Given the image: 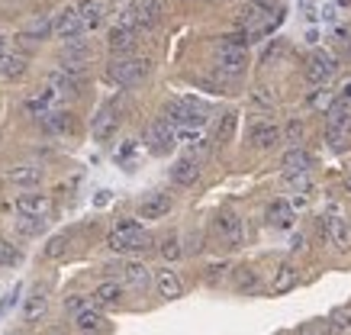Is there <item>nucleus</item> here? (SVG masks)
<instances>
[{"label": "nucleus", "mask_w": 351, "mask_h": 335, "mask_svg": "<svg viewBox=\"0 0 351 335\" xmlns=\"http://www.w3.org/2000/svg\"><path fill=\"white\" fill-rule=\"evenodd\" d=\"M132 151H136V145H132V142H129V145H123V149H119V155H117V158H129V155H132Z\"/></svg>", "instance_id": "48"}, {"label": "nucleus", "mask_w": 351, "mask_h": 335, "mask_svg": "<svg viewBox=\"0 0 351 335\" xmlns=\"http://www.w3.org/2000/svg\"><path fill=\"white\" fill-rule=\"evenodd\" d=\"M252 103H258V107L271 110V107H274V97H271V94H267L265 87H255V90H252Z\"/></svg>", "instance_id": "44"}, {"label": "nucleus", "mask_w": 351, "mask_h": 335, "mask_svg": "<svg viewBox=\"0 0 351 335\" xmlns=\"http://www.w3.org/2000/svg\"><path fill=\"white\" fill-rule=\"evenodd\" d=\"M107 245H110V251H117V255H132V251L149 249L152 236L142 229L138 219H119L117 229L107 236Z\"/></svg>", "instance_id": "1"}, {"label": "nucleus", "mask_w": 351, "mask_h": 335, "mask_svg": "<svg viewBox=\"0 0 351 335\" xmlns=\"http://www.w3.org/2000/svg\"><path fill=\"white\" fill-rule=\"evenodd\" d=\"M52 33L55 39H64V42H75V39H84V26H81V16L77 10H62L52 20Z\"/></svg>", "instance_id": "11"}, {"label": "nucleus", "mask_w": 351, "mask_h": 335, "mask_svg": "<svg viewBox=\"0 0 351 335\" xmlns=\"http://www.w3.org/2000/svg\"><path fill=\"white\" fill-rule=\"evenodd\" d=\"M300 274H297V264L293 261H284L280 268H277L274 281H271V293H290L293 287H297Z\"/></svg>", "instance_id": "28"}, {"label": "nucleus", "mask_w": 351, "mask_h": 335, "mask_svg": "<svg viewBox=\"0 0 351 335\" xmlns=\"http://www.w3.org/2000/svg\"><path fill=\"white\" fill-rule=\"evenodd\" d=\"M216 68H219V75H226V77H239V75H245V68H248V55H245V49L219 45V52H216Z\"/></svg>", "instance_id": "10"}, {"label": "nucleus", "mask_w": 351, "mask_h": 335, "mask_svg": "<svg viewBox=\"0 0 351 335\" xmlns=\"http://www.w3.org/2000/svg\"><path fill=\"white\" fill-rule=\"evenodd\" d=\"M77 16H81L84 33H90V29H100V26H104V3H100V0H81Z\"/></svg>", "instance_id": "24"}, {"label": "nucleus", "mask_w": 351, "mask_h": 335, "mask_svg": "<svg viewBox=\"0 0 351 335\" xmlns=\"http://www.w3.org/2000/svg\"><path fill=\"white\" fill-rule=\"evenodd\" d=\"M284 184L300 194H309V171H284Z\"/></svg>", "instance_id": "38"}, {"label": "nucleus", "mask_w": 351, "mask_h": 335, "mask_svg": "<svg viewBox=\"0 0 351 335\" xmlns=\"http://www.w3.org/2000/svg\"><path fill=\"white\" fill-rule=\"evenodd\" d=\"M119 123H123V110H119L117 100H110V103H104L100 107V113L94 116V123H90V132H94L97 142H107L117 136Z\"/></svg>", "instance_id": "7"}, {"label": "nucleus", "mask_w": 351, "mask_h": 335, "mask_svg": "<svg viewBox=\"0 0 351 335\" xmlns=\"http://www.w3.org/2000/svg\"><path fill=\"white\" fill-rule=\"evenodd\" d=\"M161 119H165L168 126H174V129H200L203 123H206V107L193 97H184V100L174 97L165 103Z\"/></svg>", "instance_id": "2"}, {"label": "nucleus", "mask_w": 351, "mask_h": 335, "mask_svg": "<svg viewBox=\"0 0 351 335\" xmlns=\"http://www.w3.org/2000/svg\"><path fill=\"white\" fill-rule=\"evenodd\" d=\"M309 164H313L309 151L303 145H290L284 155V171H309Z\"/></svg>", "instance_id": "30"}, {"label": "nucleus", "mask_w": 351, "mask_h": 335, "mask_svg": "<svg viewBox=\"0 0 351 335\" xmlns=\"http://www.w3.org/2000/svg\"><path fill=\"white\" fill-rule=\"evenodd\" d=\"M280 52H284L280 45H271V49H267V52H265V65H271V62H277V58H280Z\"/></svg>", "instance_id": "46"}, {"label": "nucleus", "mask_w": 351, "mask_h": 335, "mask_svg": "<svg viewBox=\"0 0 351 335\" xmlns=\"http://www.w3.org/2000/svg\"><path fill=\"white\" fill-rule=\"evenodd\" d=\"M171 213V197L168 194H149L138 200V216L142 219H161Z\"/></svg>", "instance_id": "18"}, {"label": "nucleus", "mask_w": 351, "mask_h": 335, "mask_svg": "<svg viewBox=\"0 0 351 335\" xmlns=\"http://www.w3.org/2000/svg\"><path fill=\"white\" fill-rule=\"evenodd\" d=\"M87 306H90V297H68V300H64V310H68V313L71 316H77L81 313V310H87Z\"/></svg>", "instance_id": "41"}, {"label": "nucleus", "mask_w": 351, "mask_h": 335, "mask_svg": "<svg viewBox=\"0 0 351 335\" xmlns=\"http://www.w3.org/2000/svg\"><path fill=\"white\" fill-rule=\"evenodd\" d=\"M267 226H274V229L293 226V206H290V200H274V203L267 206Z\"/></svg>", "instance_id": "29"}, {"label": "nucleus", "mask_w": 351, "mask_h": 335, "mask_svg": "<svg viewBox=\"0 0 351 335\" xmlns=\"http://www.w3.org/2000/svg\"><path fill=\"white\" fill-rule=\"evenodd\" d=\"M43 119V129L49 132V136H71L75 132V113H68V110H49Z\"/></svg>", "instance_id": "14"}, {"label": "nucleus", "mask_w": 351, "mask_h": 335, "mask_svg": "<svg viewBox=\"0 0 351 335\" xmlns=\"http://www.w3.org/2000/svg\"><path fill=\"white\" fill-rule=\"evenodd\" d=\"M326 139H329L332 149H341L351 139V113L345 103H335L329 110V116H326Z\"/></svg>", "instance_id": "5"}, {"label": "nucleus", "mask_w": 351, "mask_h": 335, "mask_svg": "<svg viewBox=\"0 0 351 335\" xmlns=\"http://www.w3.org/2000/svg\"><path fill=\"white\" fill-rule=\"evenodd\" d=\"M348 190H351V174H348Z\"/></svg>", "instance_id": "51"}, {"label": "nucleus", "mask_w": 351, "mask_h": 335, "mask_svg": "<svg viewBox=\"0 0 351 335\" xmlns=\"http://www.w3.org/2000/svg\"><path fill=\"white\" fill-rule=\"evenodd\" d=\"M45 171L39 168V164H16V168H10L7 171V181H10L13 187H23V190H29V187H39L43 184Z\"/></svg>", "instance_id": "15"}, {"label": "nucleus", "mask_w": 351, "mask_h": 335, "mask_svg": "<svg viewBox=\"0 0 351 335\" xmlns=\"http://www.w3.org/2000/svg\"><path fill=\"white\" fill-rule=\"evenodd\" d=\"M52 36V20L49 16H36L32 23H26V29H23L20 39H32V42H43Z\"/></svg>", "instance_id": "31"}, {"label": "nucleus", "mask_w": 351, "mask_h": 335, "mask_svg": "<svg viewBox=\"0 0 351 335\" xmlns=\"http://www.w3.org/2000/svg\"><path fill=\"white\" fill-rule=\"evenodd\" d=\"M200 158H193V155H184V158H178V162L171 164V181L178 187H193L197 181H200Z\"/></svg>", "instance_id": "12"}, {"label": "nucleus", "mask_w": 351, "mask_h": 335, "mask_svg": "<svg viewBox=\"0 0 351 335\" xmlns=\"http://www.w3.org/2000/svg\"><path fill=\"white\" fill-rule=\"evenodd\" d=\"M152 75V62L138 58V55H119L107 65V81H113L117 87H136Z\"/></svg>", "instance_id": "3"}, {"label": "nucleus", "mask_w": 351, "mask_h": 335, "mask_svg": "<svg viewBox=\"0 0 351 335\" xmlns=\"http://www.w3.org/2000/svg\"><path fill=\"white\" fill-rule=\"evenodd\" d=\"M20 290H23V287H20V284H16V287H13V290L7 293L3 300H0V316H7V313H10V310H13V306H16V300H20Z\"/></svg>", "instance_id": "43"}, {"label": "nucleus", "mask_w": 351, "mask_h": 335, "mask_svg": "<svg viewBox=\"0 0 351 335\" xmlns=\"http://www.w3.org/2000/svg\"><path fill=\"white\" fill-rule=\"evenodd\" d=\"M45 81H49V87H52L58 97H71V94H77V90H81V77L71 75V71H64L62 65L55 68V71H49V77H45Z\"/></svg>", "instance_id": "17"}, {"label": "nucleus", "mask_w": 351, "mask_h": 335, "mask_svg": "<svg viewBox=\"0 0 351 335\" xmlns=\"http://www.w3.org/2000/svg\"><path fill=\"white\" fill-rule=\"evenodd\" d=\"M235 126H239V113H235V110L223 113V119H219V126H216V132H213V142H219V145H226V142H232Z\"/></svg>", "instance_id": "32"}, {"label": "nucleus", "mask_w": 351, "mask_h": 335, "mask_svg": "<svg viewBox=\"0 0 351 335\" xmlns=\"http://www.w3.org/2000/svg\"><path fill=\"white\" fill-rule=\"evenodd\" d=\"M248 142L255 149H274L277 142H280V126H274V123H255L248 129Z\"/></svg>", "instance_id": "19"}, {"label": "nucleus", "mask_w": 351, "mask_h": 335, "mask_svg": "<svg viewBox=\"0 0 351 335\" xmlns=\"http://www.w3.org/2000/svg\"><path fill=\"white\" fill-rule=\"evenodd\" d=\"M16 213L20 216H49L52 213V200L45 194H20L16 197Z\"/></svg>", "instance_id": "16"}, {"label": "nucleus", "mask_w": 351, "mask_h": 335, "mask_svg": "<svg viewBox=\"0 0 351 335\" xmlns=\"http://www.w3.org/2000/svg\"><path fill=\"white\" fill-rule=\"evenodd\" d=\"M107 203H110V190H97L94 206H107Z\"/></svg>", "instance_id": "47"}, {"label": "nucleus", "mask_w": 351, "mask_h": 335, "mask_svg": "<svg viewBox=\"0 0 351 335\" xmlns=\"http://www.w3.org/2000/svg\"><path fill=\"white\" fill-rule=\"evenodd\" d=\"M322 232L329 236V242L339 251H348L351 249V219H348V213L341 210V203H335V200L326 206V216H322Z\"/></svg>", "instance_id": "4"}, {"label": "nucleus", "mask_w": 351, "mask_h": 335, "mask_svg": "<svg viewBox=\"0 0 351 335\" xmlns=\"http://www.w3.org/2000/svg\"><path fill=\"white\" fill-rule=\"evenodd\" d=\"M45 310H49V290H45V287H36V290L26 297L23 316H26V323H36V319L45 316Z\"/></svg>", "instance_id": "27"}, {"label": "nucleus", "mask_w": 351, "mask_h": 335, "mask_svg": "<svg viewBox=\"0 0 351 335\" xmlns=\"http://www.w3.org/2000/svg\"><path fill=\"white\" fill-rule=\"evenodd\" d=\"M23 261V251L13 245V242H7V238H0V268H16Z\"/></svg>", "instance_id": "35"}, {"label": "nucleus", "mask_w": 351, "mask_h": 335, "mask_svg": "<svg viewBox=\"0 0 351 335\" xmlns=\"http://www.w3.org/2000/svg\"><path fill=\"white\" fill-rule=\"evenodd\" d=\"M303 136H306V129H303V123H297V119H290V123H287V142H290V145H300V142H303Z\"/></svg>", "instance_id": "42"}, {"label": "nucleus", "mask_w": 351, "mask_h": 335, "mask_svg": "<svg viewBox=\"0 0 351 335\" xmlns=\"http://www.w3.org/2000/svg\"><path fill=\"white\" fill-rule=\"evenodd\" d=\"M16 232L26 238L39 236V232H45V216H20L16 219Z\"/></svg>", "instance_id": "34"}, {"label": "nucleus", "mask_w": 351, "mask_h": 335, "mask_svg": "<svg viewBox=\"0 0 351 335\" xmlns=\"http://www.w3.org/2000/svg\"><path fill=\"white\" fill-rule=\"evenodd\" d=\"M300 335H332V329H329V323H313V325H306Z\"/></svg>", "instance_id": "45"}, {"label": "nucleus", "mask_w": 351, "mask_h": 335, "mask_svg": "<svg viewBox=\"0 0 351 335\" xmlns=\"http://www.w3.org/2000/svg\"><path fill=\"white\" fill-rule=\"evenodd\" d=\"M71 245V232H62V236L49 238V245H45V258H62L64 251Z\"/></svg>", "instance_id": "36"}, {"label": "nucleus", "mask_w": 351, "mask_h": 335, "mask_svg": "<svg viewBox=\"0 0 351 335\" xmlns=\"http://www.w3.org/2000/svg\"><path fill=\"white\" fill-rule=\"evenodd\" d=\"M119 300H123V287H119L117 281L100 284V287L90 293V303H94L97 310H113V306H119Z\"/></svg>", "instance_id": "22"}, {"label": "nucleus", "mask_w": 351, "mask_h": 335, "mask_svg": "<svg viewBox=\"0 0 351 335\" xmlns=\"http://www.w3.org/2000/svg\"><path fill=\"white\" fill-rule=\"evenodd\" d=\"M87 58H90V45L84 39H75V42H64V55L62 62H77V65H87Z\"/></svg>", "instance_id": "33"}, {"label": "nucleus", "mask_w": 351, "mask_h": 335, "mask_svg": "<svg viewBox=\"0 0 351 335\" xmlns=\"http://www.w3.org/2000/svg\"><path fill=\"white\" fill-rule=\"evenodd\" d=\"M335 71H339V62H335L326 49H316V52L306 58V81L309 84H316V87L329 84L332 77H335Z\"/></svg>", "instance_id": "8"}, {"label": "nucleus", "mask_w": 351, "mask_h": 335, "mask_svg": "<svg viewBox=\"0 0 351 335\" xmlns=\"http://www.w3.org/2000/svg\"><path fill=\"white\" fill-rule=\"evenodd\" d=\"M75 325H77V329H81L84 335H97V332H104L107 319H104V313H100L94 303H90L87 310H81V313L75 316Z\"/></svg>", "instance_id": "26"}, {"label": "nucleus", "mask_w": 351, "mask_h": 335, "mask_svg": "<svg viewBox=\"0 0 351 335\" xmlns=\"http://www.w3.org/2000/svg\"><path fill=\"white\" fill-rule=\"evenodd\" d=\"M107 45H110V52L117 55H132L136 52V45H138V33L136 29H129V26H113V29H110V36H107Z\"/></svg>", "instance_id": "13"}, {"label": "nucleus", "mask_w": 351, "mask_h": 335, "mask_svg": "<svg viewBox=\"0 0 351 335\" xmlns=\"http://www.w3.org/2000/svg\"><path fill=\"white\" fill-rule=\"evenodd\" d=\"M7 42H10V39H7V36H3V33H0V55H3V52H7Z\"/></svg>", "instance_id": "50"}, {"label": "nucleus", "mask_w": 351, "mask_h": 335, "mask_svg": "<svg viewBox=\"0 0 351 335\" xmlns=\"http://www.w3.org/2000/svg\"><path fill=\"white\" fill-rule=\"evenodd\" d=\"M329 329L332 332H348L351 329V306H339V310L329 316Z\"/></svg>", "instance_id": "37"}, {"label": "nucleus", "mask_w": 351, "mask_h": 335, "mask_svg": "<svg viewBox=\"0 0 351 335\" xmlns=\"http://www.w3.org/2000/svg\"><path fill=\"white\" fill-rule=\"evenodd\" d=\"M181 255H184V249H181V238L178 236H168L161 242V258L165 261H178Z\"/></svg>", "instance_id": "39"}, {"label": "nucleus", "mask_w": 351, "mask_h": 335, "mask_svg": "<svg viewBox=\"0 0 351 335\" xmlns=\"http://www.w3.org/2000/svg\"><path fill=\"white\" fill-rule=\"evenodd\" d=\"M123 281L132 287V290L145 293L152 284V271L142 264V261H129V264H123Z\"/></svg>", "instance_id": "23"}, {"label": "nucleus", "mask_w": 351, "mask_h": 335, "mask_svg": "<svg viewBox=\"0 0 351 335\" xmlns=\"http://www.w3.org/2000/svg\"><path fill=\"white\" fill-rule=\"evenodd\" d=\"M58 100H62V97L55 94L52 87H43L39 94H32V97H26V103H23V107H26V113H32V116H45L49 110L58 107Z\"/></svg>", "instance_id": "20"}, {"label": "nucleus", "mask_w": 351, "mask_h": 335, "mask_svg": "<svg viewBox=\"0 0 351 335\" xmlns=\"http://www.w3.org/2000/svg\"><path fill=\"white\" fill-rule=\"evenodd\" d=\"M341 100H351V81H345V84H341Z\"/></svg>", "instance_id": "49"}, {"label": "nucleus", "mask_w": 351, "mask_h": 335, "mask_svg": "<svg viewBox=\"0 0 351 335\" xmlns=\"http://www.w3.org/2000/svg\"><path fill=\"white\" fill-rule=\"evenodd\" d=\"M145 145H149L152 155H168L174 151L178 145V136H174V126H168L165 119H152L149 126H145Z\"/></svg>", "instance_id": "6"}, {"label": "nucleus", "mask_w": 351, "mask_h": 335, "mask_svg": "<svg viewBox=\"0 0 351 335\" xmlns=\"http://www.w3.org/2000/svg\"><path fill=\"white\" fill-rule=\"evenodd\" d=\"M155 287H158V293L165 297V300H178V297L184 293L181 277H178L171 268H158V271H155Z\"/></svg>", "instance_id": "21"}, {"label": "nucleus", "mask_w": 351, "mask_h": 335, "mask_svg": "<svg viewBox=\"0 0 351 335\" xmlns=\"http://www.w3.org/2000/svg\"><path fill=\"white\" fill-rule=\"evenodd\" d=\"M216 232L223 238L229 249H239L245 242V226H242V216L232 213V210H223L219 216H216Z\"/></svg>", "instance_id": "9"}, {"label": "nucleus", "mask_w": 351, "mask_h": 335, "mask_svg": "<svg viewBox=\"0 0 351 335\" xmlns=\"http://www.w3.org/2000/svg\"><path fill=\"white\" fill-rule=\"evenodd\" d=\"M26 68H29L26 55H16V52L0 55V77H3V81H16V77H23L26 75Z\"/></svg>", "instance_id": "25"}, {"label": "nucleus", "mask_w": 351, "mask_h": 335, "mask_svg": "<svg viewBox=\"0 0 351 335\" xmlns=\"http://www.w3.org/2000/svg\"><path fill=\"white\" fill-rule=\"evenodd\" d=\"M235 287H239V290H258V274L252 268H239V274H235Z\"/></svg>", "instance_id": "40"}]
</instances>
